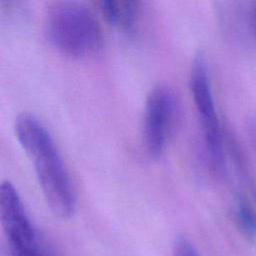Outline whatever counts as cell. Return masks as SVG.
<instances>
[{
  "mask_svg": "<svg viewBox=\"0 0 256 256\" xmlns=\"http://www.w3.org/2000/svg\"><path fill=\"white\" fill-rule=\"evenodd\" d=\"M16 137L33 162L45 200L60 218H69L75 209V194L65 164L46 128L31 114L15 120Z\"/></svg>",
  "mask_w": 256,
  "mask_h": 256,
  "instance_id": "cell-1",
  "label": "cell"
},
{
  "mask_svg": "<svg viewBox=\"0 0 256 256\" xmlns=\"http://www.w3.org/2000/svg\"><path fill=\"white\" fill-rule=\"evenodd\" d=\"M45 32L57 50L73 58L94 56L103 46L102 30L94 14L75 0H63L50 7Z\"/></svg>",
  "mask_w": 256,
  "mask_h": 256,
  "instance_id": "cell-2",
  "label": "cell"
},
{
  "mask_svg": "<svg viewBox=\"0 0 256 256\" xmlns=\"http://www.w3.org/2000/svg\"><path fill=\"white\" fill-rule=\"evenodd\" d=\"M190 90L200 120L209 163L216 173H223L225 157L219 120L211 90L207 62L202 52L194 57L190 71Z\"/></svg>",
  "mask_w": 256,
  "mask_h": 256,
  "instance_id": "cell-3",
  "label": "cell"
},
{
  "mask_svg": "<svg viewBox=\"0 0 256 256\" xmlns=\"http://www.w3.org/2000/svg\"><path fill=\"white\" fill-rule=\"evenodd\" d=\"M0 217L9 256H52L31 223L22 200L9 181L0 186Z\"/></svg>",
  "mask_w": 256,
  "mask_h": 256,
  "instance_id": "cell-4",
  "label": "cell"
},
{
  "mask_svg": "<svg viewBox=\"0 0 256 256\" xmlns=\"http://www.w3.org/2000/svg\"><path fill=\"white\" fill-rule=\"evenodd\" d=\"M179 103L167 86H157L148 95L143 118V135L150 155L159 157L179 118Z\"/></svg>",
  "mask_w": 256,
  "mask_h": 256,
  "instance_id": "cell-5",
  "label": "cell"
},
{
  "mask_svg": "<svg viewBox=\"0 0 256 256\" xmlns=\"http://www.w3.org/2000/svg\"><path fill=\"white\" fill-rule=\"evenodd\" d=\"M141 8V0H118L119 22L125 32L131 33L137 23Z\"/></svg>",
  "mask_w": 256,
  "mask_h": 256,
  "instance_id": "cell-6",
  "label": "cell"
},
{
  "mask_svg": "<svg viewBox=\"0 0 256 256\" xmlns=\"http://www.w3.org/2000/svg\"><path fill=\"white\" fill-rule=\"evenodd\" d=\"M236 221L240 230L249 238H256V212L245 201H240L236 207Z\"/></svg>",
  "mask_w": 256,
  "mask_h": 256,
  "instance_id": "cell-7",
  "label": "cell"
},
{
  "mask_svg": "<svg viewBox=\"0 0 256 256\" xmlns=\"http://www.w3.org/2000/svg\"><path fill=\"white\" fill-rule=\"evenodd\" d=\"M173 256H200V254L187 238L179 237L173 246Z\"/></svg>",
  "mask_w": 256,
  "mask_h": 256,
  "instance_id": "cell-8",
  "label": "cell"
},
{
  "mask_svg": "<svg viewBox=\"0 0 256 256\" xmlns=\"http://www.w3.org/2000/svg\"><path fill=\"white\" fill-rule=\"evenodd\" d=\"M103 13L110 24L118 25L119 9L118 0H99Z\"/></svg>",
  "mask_w": 256,
  "mask_h": 256,
  "instance_id": "cell-9",
  "label": "cell"
},
{
  "mask_svg": "<svg viewBox=\"0 0 256 256\" xmlns=\"http://www.w3.org/2000/svg\"><path fill=\"white\" fill-rule=\"evenodd\" d=\"M249 25L251 32L253 34V37L256 40V0L252 1L250 13H249Z\"/></svg>",
  "mask_w": 256,
  "mask_h": 256,
  "instance_id": "cell-10",
  "label": "cell"
},
{
  "mask_svg": "<svg viewBox=\"0 0 256 256\" xmlns=\"http://www.w3.org/2000/svg\"><path fill=\"white\" fill-rule=\"evenodd\" d=\"M3 1H5V2H6L8 5H10V4L12 3V1H13V0H3Z\"/></svg>",
  "mask_w": 256,
  "mask_h": 256,
  "instance_id": "cell-11",
  "label": "cell"
}]
</instances>
